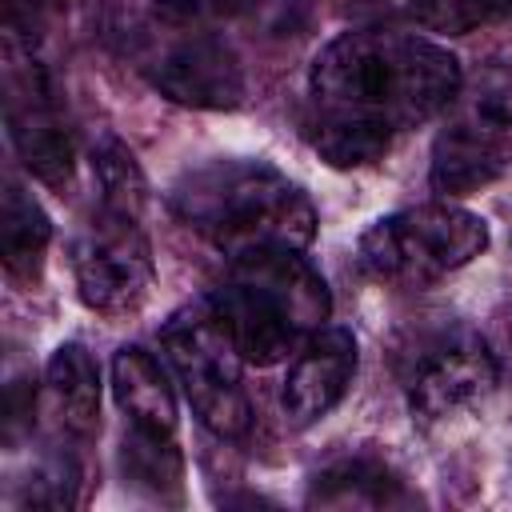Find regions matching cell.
Returning <instances> with one entry per match:
<instances>
[{"instance_id": "cell-8", "label": "cell", "mask_w": 512, "mask_h": 512, "mask_svg": "<svg viewBox=\"0 0 512 512\" xmlns=\"http://www.w3.org/2000/svg\"><path fill=\"white\" fill-rule=\"evenodd\" d=\"M72 272L80 300L100 316L136 312L156 280L152 244L136 212L100 204L72 240Z\"/></svg>"}, {"instance_id": "cell-3", "label": "cell", "mask_w": 512, "mask_h": 512, "mask_svg": "<svg viewBox=\"0 0 512 512\" xmlns=\"http://www.w3.org/2000/svg\"><path fill=\"white\" fill-rule=\"evenodd\" d=\"M244 364H276L328 324L332 296L304 248H260L232 256L224 284L212 292Z\"/></svg>"}, {"instance_id": "cell-11", "label": "cell", "mask_w": 512, "mask_h": 512, "mask_svg": "<svg viewBox=\"0 0 512 512\" xmlns=\"http://www.w3.org/2000/svg\"><path fill=\"white\" fill-rule=\"evenodd\" d=\"M356 336L340 324L316 328L292 356L280 388V408L292 428H308L328 416L356 376Z\"/></svg>"}, {"instance_id": "cell-9", "label": "cell", "mask_w": 512, "mask_h": 512, "mask_svg": "<svg viewBox=\"0 0 512 512\" xmlns=\"http://www.w3.org/2000/svg\"><path fill=\"white\" fill-rule=\"evenodd\" d=\"M4 112H8V136L24 160V168L60 188L72 176V136L56 104V88L40 60L16 56V44H8V68H4Z\"/></svg>"}, {"instance_id": "cell-16", "label": "cell", "mask_w": 512, "mask_h": 512, "mask_svg": "<svg viewBox=\"0 0 512 512\" xmlns=\"http://www.w3.org/2000/svg\"><path fill=\"white\" fill-rule=\"evenodd\" d=\"M92 172L100 184V204L124 208V212H144V172L132 160V152L120 140H100L92 152Z\"/></svg>"}, {"instance_id": "cell-14", "label": "cell", "mask_w": 512, "mask_h": 512, "mask_svg": "<svg viewBox=\"0 0 512 512\" xmlns=\"http://www.w3.org/2000/svg\"><path fill=\"white\" fill-rule=\"evenodd\" d=\"M112 396L132 420V428H144L156 436L176 432V392L168 384L164 364L148 348L124 344L112 356Z\"/></svg>"}, {"instance_id": "cell-15", "label": "cell", "mask_w": 512, "mask_h": 512, "mask_svg": "<svg viewBox=\"0 0 512 512\" xmlns=\"http://www.w3.org/2000/svg\"><path fill=\"white\" fill-rule=\"evenodd\" d=\"M48 240H52V224L44 208L32 200V192H24V184L8 180L4 204H0V256H4L8 276L32 284L40 276Z\"/></svg>"}, {"instance_id": "cell-6", "label": "cell", "mask_w": 512, "mask_h": 512, "mask_svg": "<svg viewBox=\"0 0 512 512\" xmlns=\"http://www.w3.org/2000/svg\"><path fill=\"white\" fill-rule=\"evenodd\" d=\"M160 344L168 352V364L196 420L224 440L244 436L252 424V404H248L244 376H240L244 356L228 324L220 320L212 296H200L184 304L180 312H172L168 324L160 328Z\"/></svg>"}, {"instance_id": "cell-1", "label": "cell", "mask_w": 512, "mask_h": 512, "mask_svg": "<svg viewBox=\"0 0 512 512\" xmlns=\"http://www.w3.org/2000/svg\"><path fill=\"white\" fill-rule=\"evenodd\" d=\"M460 76V60L416 32H344L312 60L304 136L336 168L372 164L444 112Z\"/></svg>"}, {"instance_id": "cell-18", "label": "cell", "mask_w": 512, "mask_h": 512, "mask_svg": "<svg viewBox=\"0 0 512 512\" xmlns=\"http://www.w3.org/2000/svg\"><path fill=\"white\" fill-rule=\"evenodd\" d=\"M76 500H80V468L68 456H52L48 464H40L20 496L24 508H72Z\"/></svg>"}, {"instance_id": "cell-10", "label": "cell", "mask_w": 512, "mask_h": 512, "mask_svg": "<svg viewBox=\"0 0 512 512\" xmlns=\"http://www.w3.org/2000/svg\"><path fill=\"white\" fill-rule=\"evenodd\" d=\"M144 72L168 100L188 108H236L244 100V68L236 52L200 28L164 40L144 56Z\"/></svg>"}, {"instance_id": "cell-21", "label": "cell", "mask_w": 512, "mask_h": 512, "mask_svg": "<svg viewBox=\"0 0 512 512\" xmlns=\"http://www.w3.org/2000/svg\"><path fill=\"white\" fill-rule=\"evenodd\" d=\"M476 4V16H504L512 20V0H472Z\"/></svg>"}, {"instance_id": "cell-19", "label": "cell", "mask_w": 512, "mask_h": 512, "mask_svg": "<svg viewBox=\"0 0 512 512\" xmlns=\"http://www.w3.org/2000/svg\"><path fill=\"white\" fill-rule=\"evenodd\" d=\"M252 0H156V20L168 28H208L244 12Z\"/></svg>"}, {"instance_id": "cell-17", "label": "cell", "mask_w": 512, "mask_h": 512, "mask_svg": "<svg viewBox=\"0 0 512 512\" xmlns=\"http://www.w3.org/2000/svg\"><path fill=\"white\" fill-rule=\"evenodd\" d=\"M124 476L152 488L156 496L164 484H176L180 480V452H176L172 436L132 428V436H124Z\"/></svg>"}, {"instance_id": "cell-4", "label": "cell", "mask_w": 512, "mask_h": 512, "mask_svg": "<svg viewBox=\"0 0 512 512\" xmlns=\"http://www.w3.org/2000/svg\"><path fill=\"white\" fill-rule=\"evenodd\" d=\"M512 176V64L488 60L460 76L432 140V188L472 196Z\"/></svg>"}, {"instance_id": "cell-2", "label": "cell", "mask_w": 512, "mask_h": 512, "mask_svg": "<svg viewBox=\"0 0 512 512\" xmlns=\"http://www.w3.org/2000/svg\"><path fill=\"white\" fill-rule=\"evenodd\" d=\"M172 212L224 256L308 248L316 208L308 192L260 160H212L172 184Z\"/></svg>"}, {"instance_id": "cell-13", "label": "cell", "mask_w": 512, "mask_h": 512, "mask_svg": "<svg viewBox=\"0 0 512 512\" xmlns=\"http://www.w3.org/2000/svg\"><path fill=\"white\" fill-rule=\"evenodd\" d=\"M308 504L316 508H412L416 492L376 456H340L312 476Z\"/></svg>"}, {"instance_id": "cell-20", "label": "cell", "mask_w": 512, "mask_h": 512, "mask_svg": "<svg viewBox=\"0 0 512 512\" xmlns=\"http://www.w3.org/2000/svg\"><path fill=\"white\" fill-rule=\"evenodd\" d=\"M388 8H404V12H420L424 20H436V24H468L476 20V4L472 0H380Z\"/></svg>"}, {"instance_id": "cell-7", "label": "cell", "mask_w": 512, "mask_h": 512, "mask_svg": "<svg viewBox=\"0 0 512 512\" xmlns=\"http://www.w3.org/2000/svg\"><path fill=\"white\" fill-rule=\"evenodd\" d=\"M400 376L412 420L432 428L476 408L496 388L500 368L480 332H472L468 324H440L432 332H420L404 348Z\"/></svg>"}, {"instance_id": "cell-5", "label": "cell", "mask_w": 512, "mask_h": 512, "mask_svg": "<svg viewBox=\"0 0 512 512\" xmlns=\"http://www.w3.org/2000/svg\"><path fill=\"white\" fill-rule=\"evenodd\" d=\"M484 248H488V224L476 212L452 200H432L380 216L360 236L356 260L368 276L384 284L424 288L472 264Z\"/></svg>"}, {"instance_id": "cell-12", "label": "cell", "mask_w": 512, "mask_h": 512, "mask_svg": "<svg viewBox=\"0 0 512 512\" xmlns=\"http://www.w3.org/2000/svg\"><path fill=\"white\" fill-rule=\"evenodd\" d=\"M44 412L68 440L100 428V372L84 344H60L44 368Z\"/></svg>"}]
</instances>
